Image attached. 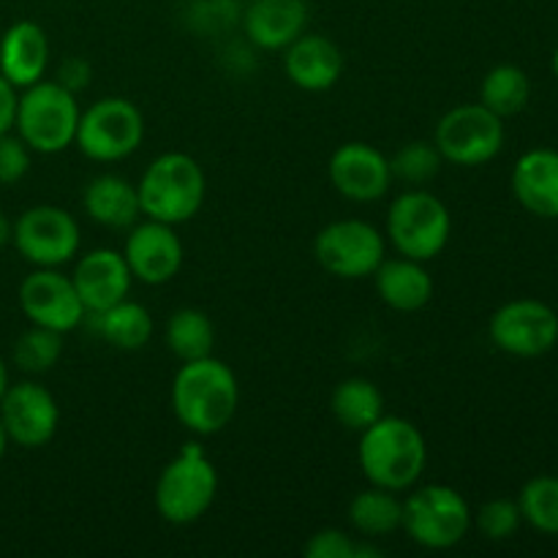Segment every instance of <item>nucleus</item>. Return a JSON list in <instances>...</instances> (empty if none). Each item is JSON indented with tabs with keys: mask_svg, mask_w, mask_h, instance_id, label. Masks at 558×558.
<instances>
[{
	"mask_svg": "<svg viewBox=\"0 0 558 558\" xmlns=\"http://www.w3.org/2000/svg\"><path fill=\"white\" fill-rule=\"evenodd\" d=\"M174 420L194 436H216L234 420L240 385L234 371L218 357L180 363L169 387Z\"/></svg>",
	"mask_w": 558,
	"mask_h": 558,
	"instance_id": "f257e3e1",
	"label": "nucleus"
},
{
	"mask_svg": "<svg viewBox=\"0 0 558 558\" xmlns=\"http://www.w3.org/2000/svg\"><path fill=\"white\" fill-rule=\"evenodd\" d=\"M357 463L371 485L403 494L423 477L428 466V445L423 430L407 417L385 414L360 434Z\"/></svg>",
	"mask_w": 558,
	"mask_h": 558,
	"instance_id": "f03ea898",
	"label": "nucleus"
},
{
	"mask_svg": "<svg viewBox=\"0 0 558 558\" xmlns=\"http://www.w3.org/2000/svg\"><path fill=\"white\" fill-rule=\"evenodd\" d=\"M136 194H140L142 216L180 227L205 205V169L189 153H161L142 172Z\"/></svg>",
	"mask_w": 558,
	"mask_h": 558,
	"instance_id": "7ed1b4c3",
	"label": "nucleus"
},
{
	"mask_svg": "<svg viewBox=\"0 0 558 558\" xmlns=\"http://www.w3.org/2000/svg\"><path fill=\"white\" fill-rule=\"evenodd\" d=\"M218 496V469L199 441H189L156 480V510L172 526L207 515Z\"/></svg>",
	"mask_w": 558,
	"mask_h": 558,
	"instance_id": "20e7f679",
	"label": "nucleus"
},
{
	"mask_svg": "<svg viewBox=\"0 0 558 558\" xmlns=\"http://www.w3.org/2000/svg\"><path fill=\"white\" fill-rule=\"evenodd\" d=\"M80 101L76 93L58 80H38L25 87L16 101L14 131L38 156H54L74 145L80 125Z\"/></svg>",
	"mask_w": 558,
	"mask_h": 558,
	"instance_id": "39448f33",
	"label": "nucleus"
},
{
	"mask_svg": "<svg viewBox=\"0 0 558 558\" xmlns=\"http://www.w3.org/2000/svg\"><path fill=\"white\" fill-rule=\"evenodd\" d=\"M474 512L461 490L452 485H423L409 488L403 499L401 529L414 545L425 550H450L469 537Z\"/></svg>",
	"mask_w": 558,
	"mask_h": 558,
	"instance_id": "423d86ee",
	"label": "nucleus"
},
{
	"mask_svg": "<svg viewBox=\"0 0 558 558\" xmlns=\"http://www.w3.org/2000/svg\"><path fill=\"white\" fill-rule=\"evenodd\" d=\"M387 243L396 254L430 262L452 238V216L445 202L425 189H407L387 210Z\"/></svg>",
	"mask_w": 558,
	"mask_h": 558,
	"instance_id": "0eeeda50",
	"label": "nucleus"
},
{
	"mask_svg": "<svg viewBox=\"0 0 558 558\" xmlns=\"http://www.w3.org/2000/svg\"><path fill=\"white\" fill-rule=\"evenodd\" d=\"M145 142V114L123 96H107L82 109L74 145L96 163H118Z\"/></svg>",
	"mask_w": 558,
	"mask_h": 558,
	"instance_id": "6e6552de",
	"label": "nucleus"
},
{
	"mask_svg": "<svg viewBox=\"0 0 558 558\" xmlns=\"http://www.w3.org/2000/svg\"><path fill=\"white\" fill-rule=\"evenodd\" d=\"M434 145L445 163L483 167L505 147V120L483 104H461L445 112L436 123Z\"/></svg>",
	"mask_w": 558,
	"mask_h": 558,
	"instance_id": "1a4fd4ad",
	"label": "nucleus"
},
{
	"mask_svg": "<svg viewBox=\"0 0 558 558\" xmlns=\"http://www.w3.org/2000/svg\"><path fill=\"white\" fill-rule=\"evenodd\" d=\"M314 256L330 276L360 281L374 276L376 267L385 262L387 238L363 218H341L322 227L314 240Z\"/></svg>",
	"mask_w": 558,
	"mask_h": 558,
	"instance_id": "9d476101",
	"label": "nucleus"
},
{
	"mask_svg": "<svg viewBox=\"0 0 558 558\" xmlns=\"http://www.w3.org/2000/svg\"><path fill=\"white\" fill-rule=\"evenodd\" d=\"M11 243L33 267H63L80 254L82 232L76 218L63 207L36 205L14 221Z\"/></svg>",
	"mask_w": 558,
	"mask_h": 558,
	"instance_id": "9b49d317",
	"label": "nucleus"
},
{
	"mask_svg": "<svg viewBox=\"0 0 558 558\" xmlns=\"http://www.w3.org/2000/svg\"><path fill=\"white\" fill-rule=\"evenodd\" d=\"M488 336L499 352L512 357H543L558 343V314L543 300H510L494 311Z\"/></svg>",
	"mask_w": 558,
	"mask_h": 558,
	"instance_id": "f8f14e48",
	"label": "nucleus"
},
{
	"mask_svg": "<svg viewBox=\"0 0 558 558\" xmlns=\"http://www.w3.org/2000/svg\"><path fill=\"white\" fill-rule=\"evenodd\" d=\"M20 308L27 322L47 327L54 332H71L87 316L71 276H63L58 267H36L20 283Z\"/></svg>",
	"mask_w": 558,
	"mask_h": 558,
	"instance_id": "ddd939ff",
	"label": "nucleus"
},
{
	"mask_svg": "<svg viewBox=\"0 0 558 558\" xmlns=\"http://www.w3.org/2000/svg\"><path fill=\"white\" fill-rule=\"evenodd\" d=\"M0 423L9 434V441L25 450H38L58 434L60 407L52 392L38 381H16L5 387L0 398Z\"/></svg>",
	"mask_w": 558,
	"mask_h": 558,
	"instance_id": "4468645a",
	"label": "nucleus"
},
{
	"mask_svg": "<svg viewBox=\"0 0 558 558\" xmlns=\"http://www.w3.org/2000/svg\"><path fill=\"white\" fill-rule=\"evenodd\" d=\"M330 183L343 199L368 205V202L385 199L387 191L392 189V169L390 158L368 142H343L336 147L327 163Z\"/></svg>",
	"mask_w": 558,
	"mask_h": 558,
	"instance_id": "2eb2a0df",
	"label": "nucleus"
},
{
	"mask_svg": "<svg viewBox=\"0 0 558 558\" xmlns=\"http://www.w3.org/2000/svg\"><path fill=\"white\" fill-rule=\"evenodd\" d=\"M123 256L134 281L147 283V287H163L183 267V243H180L174 227L147 218L129 229Z\"/></svg>",
	"mask_w": 558,
	"mask_h": 558,
	"instance_id": "dca6fc26",
	"label": "nucleus"
},
{
	"mask_svg": "<svg viewBox=\"0 0 558 558\" xmlns=\"http://www.w3.org/2000/svg\"><path fill=\"white\" fill-rule=\"evenodd\" d=\"M71 281H74L85 311L93 316L129 298L134 276L125 265L123 251L93 248L76 259Z\"/></svg>",
	"mask_w": 558,
	"mask_h": 558,
	"instance_id": "f3484780",
	"label": "nucleus"
},
{
	"mask_svg": "<svg viewBox=\"0 0 558 558\" xmlns=\"http://www.w3.org/2000/svg\"><path fill=\"white\" fill-rule=\"evenodd\" d=\"M283 71H287V80L300 90L325 93L341 82L347 58L330 36L303 33L283 49Z\"/></svg>",
	"mask_w": 558,
	"mask_h": 558,
	"instance_id": "a211bd4d",
	"label": "nucleus"
},
{
	"mask_svg": "<svg viewBox=\"0 0 558 558\" xmlns=\"http://www.w3.org/2000/svg\"><path fill=\"white\" fill-rule=\"evenodd\" d=\"M308 27L305 0H251L243 14L245 38L256 49L278 52L287 49Z\"/></svg>",
	"mask_w": 558,
	"mask_h": 558,
	"instance_id": "6ab92c4d",
	"label": "nucleus"
},
{
	"mask_svg": "<svg viewBox=\"0 0 558 558\" xmlns=\"http://www.w3.org/2000/svg\"><path fill=\"white\" fill-rule=\"evenodd\" d=\"M49 65V38L38 22L20 20L0 38V74L16 87L36 85Z\"/></svg>",
	"mask_w": 558,
	"mask_h": 558,
	"instance_id": "aec40b11",
	"label": "nucleus"
},
{
	"mask_svg": "<svg viewBox=\"0 0 558 558\" xmlns=\"http://www.w3.org/2000/svg\"><path fill=\"white\" fill-rule=\"evenodd\" d=\"M512 194L523 210L539 218H558V150L534 147L512 169Z\"/></svg>",
	"mask_w": 558,
	"mask_h": 558,
	"instance_id": "412c9836",
	"label": "nucleus"
},
{
	"mask_svg": "<svg viewBox=\"0 0 558 558\" xmlns=\"http://www.w3.org/2000/svg\"><path fill=\"white\" fill-rule=\"evenodd\" d=\"M374 287L381 303L398 314L423 311L434 300V278L425 270V262L409 256H392L381 262L374 272Z\"/></svg>",
	"mask_w": 558,
	"mask_h": 558,
	"instance_id": "4be33fe9",
	"label": "nucleus"
},
{
	"mask_svg": "<svg viewBox=\"0 0 558 558\" xmlns=\"http://www.w3.org/2000/svg\"><path fill=\"white\" fill-rule=\"evenodd\" d=\"M82 210L98 227L131 229L142 216L136 183L112 172L96 174L82 189Z\"/></svg>",
	"mask_w": 558,
	"mask_h": 558,
	"instance_id": "5701e85b",
	"label": "nucleus"
},
{
	"mask_svg": "<svg viewBox=\"0 0 558 558\" xmlns=\"http://www.w3.org/2000/svg\"><path fill=\"white\" fill-rule=\"evenodd\" d=\"M93 322H96V332L101 336V341L120 352H140L153 338L150 311L129 298L93 314Z\"/></svg>",
	"mask_w": 558,
	"mask_h": 558,
	"instance_id": "b1692460",
	"label": "nucleus"
},
{
	"mask_svg": "<svg viewBox=\"0 0 558 558\" xmlns=\"http://www.w3.org/2000/svg\"><path fill=\"white\" fill-rule=\"evenodd\" d=\"M330 412L338 420V425L349 430L363 434L365 428L385 417V392L379 385L365 376H349V379L338 381L330 398Z\"/></svg>",
	"mask_w": 558,
	"mask_h": 558,
	"instance_id": "393cba45",
	"label": "nucleus"
},
{
	"mask_svg": "<svg viewBox=\"0 0 558 558\" xmlns=\"http://www.w3.org/2000/svg\"><path fill=\"white\" fill-rule=\"evenodd\" d=\"M349 523L365 539L396 534L403 523V501L392 490L371 485L349 501Z\"/></svg>",
	"mask_w": 558,
	"mask_h": 558,
	"instance_id": "a878e982",
	"label": "nucleus"
},
{
	"mask_svg": "<svg viewBox=\"0 0 558 558\" xmlns=\"http://www.w3.org/2000/svg\"><path fill=\"white\" fill-rule=\"evenodd\" d=\"M163 343L180 363L210 357L216 347V325L199 308H178L163 327Z\"/></svg>",
	"mask_w": 558,
	"mask_h": 558,
	"instance_id": "bb28decb",
	"label": "nucleus"
},
{
	"mask_svg": "<svg viewBox=\"0 0 558 558\" xmlns=\"http://www.w3.org/2000/svg\"><path fill=\"white\" fill-rule=\"evenodd\" d=\"M529 98H532V82H529V74L512 63L494 65V69L483 76V85H480V104L488 107L494 114H499L501 120L523 112Z\"/></svg>",
	"mask_w": 558,
	"mask_h": 558,
	"instance_id": "cd10ccee",
	"label": "nucleus"
},
{
	"mask_svg": "<svg viewBox=\"0 0 558 558\" xmlns=\"http://www.w3.org/2000/svg\"><path fill=\"white\" fill-rule=\"evenodd\" d=\"M518 507L529 526L548 537H558V477L539 474L529 480L518 494Z\"/></svg>",
	"mask_w": 558,
	"mask_h": 558,
	"instance_id": "c85d7f7f",
	"label": "nucleus"
},
{
	"mask_svg": "<svg viewBox=\"0 0 558 558\" xmlns=\"http://www.w3.org/2000/svg\"><path fill=\"white\" fill-rule=\"evenodd\" d=\"M441 163H445V158H441L434 140L407 142L390 156L392 180H401L409 189H423L425 183H430L441 172Z\"/></svg>",
	"mask_w": 558,
	"mask_h": 558,
	"instance_id": "c756f323",
	"label": "nucleus"
},
{
	"mask_svg": "<svg viewBox=\"0 0 558 558\" xmlns=\"http://www.w3.org/2000/svg\"><path fill=\"white\" fill-rule=\"evenodd\" d=\"M60 354H63V332L47 330V327L31 325V330L22 332L14 343L11 360L25 374H47L58 365Z\"/></svg>",
	"mask_w": 558,
	"mask_h": 558,
	"instance_id": "7c9ffc66",
	"label": "nucleus"
},
{
	"mask_svg": "<svg viewBox=\"0 0 558 558\" xmlns=\"http://www.w3.org/2000/svg\"><path fill=\"white\" fill-rule=\"evenodd\" d=\"M523 515L518 501L512 499H490L474 515V526L490 543H505V539L515 537L518 529H521Z\"/></svg>",
	"mask_w": 558,
	"mask_h": 558,
	"instance_id": "2f4dec72",
	"label": "nucleus"
},
{
	"mask_svg": "<svg viewBox=\"0 0 558 558\" xmlns=\"http://www.w3.org/2000/svg\"><path fill=\"white\" fill-rule=\"evenodd\" d=\"M305 558H360V543L343 529H319L303 545Z\"/></svg>",
	"mask_w": 558,
	"mask_h": 558,
	"instance_id": "473e14b6",
	"label": "nucleus"
},
{
	"mask_svg": "<svg viewBox=\"0 0 558 558\" xmlns=\"http://www.w3.org/2000/svg\"><path fill=\"white\" fill-rule=\"evenodd\" d=\"M33 150L20 134H0V185H14L31 172Z\"/></svg>",
	"mask_w": 558,
	"mask_h": 558,
	"instance_id": "72a5a7b5",
	"label": "nucleus"
},
{
	"mask_svg": "<svg viewBox=\"0 0 558 558\" xmlns=\"http://www.w3.org/2000/svg\"><path fill=\"white\" fill-rule=\"evenodd\" d=\"M93 69L85 58H65L58 69V82L63 87H69L71 93L85 90L90 85Z\"/></svg>",
	"mask_w": 558,
	"mask_h": 558,
	"instance_id": "f704fd0d",
	"label": "nucleus"
},
{
	"mask_svg": "<svg viewBox=\"0 0 558 558\" xmlns=\"http://www.w3.org/2000/svg\"><path fill=\"white\" fill-rule=\"evenodd\" d=\"M16 101H20V93L16 87L0 74V134H9L14 131L16 120Z\"/></svg>",
	"mask_w": 558,
	"mask_h": 558,
	"instance_id": "c9c22d12",
	"label": "nucleus"
},
{
	"mask_svg": "<svg viewBox=\"0 0 558 558\" xmlns=\"http://www.w3.org/2000/svg\"><path fill=\"white\" fill-rule=\"evenodd\" d=\"M11 234H14V221H9V218L0 213V251L11 243Z\"/></svg>",
	"mask_w": 558,
	"mask_h": 558,
	"instance_id": "e433bc0d",
	"label": "nucleus"
},
{
	"mask_svg": "<svg viewBox=\"0 0 558 558\" xmlns=\"http://www.w3.org/2000/svg\"><path fill=\"white\" fill-rule=\"evenodd\" d=\"M5 387H9V368H5L3 357H0V398H3Z\"/></svg>",
	"mask_w": 558,
	"mask_h": 558,
	"instance_id": "4c0bfd02",
	"label": "nucleus"
},
{
	"mask_svg": "<svg viewBox=\"0 0 558 558\" xmlns=\"http://www.w3.org/2000/svg\"><path fill=\"white\" fill-rule=\"evenodd\" d=\"M5 450H9V434H5L3 423H0V461H3Z\"/></svg>",
	"mask_w": 558,
	"mask_h": 558,
	"instance_id": "58836bf2",
	"label": "nucleus"
},
{
	"mask_svg": "<svg viewBox=\"0 0 558 558\" xmlns=\"http://www.w3.org/2000/svg\"><path fill=\"white\" fill-rule=\"evenodd\" d=\"M550 63H554V74H556V80H558V47H556V52H554V60H550Z\"/></svg>",
	"mask_w": 558,
	"mask_h": 558,
	"instance_id": "ea45409f",
	"label": "nucleus"
},
{
	"mask_svg": "<svg viewBox=\"0 0 558 558\" xmlns=\"http://www.w3.org/2000/svg\"><path fill=\"white\" fill-rule=\"evenodd\" d=\"M245 3H251V0H245Z\"/></svg>",
	"mask_w": 558,
	"mask_h": 558,
	"instance_id": "a19ab883",
	"label": "nucleus"
}]
</instances>
